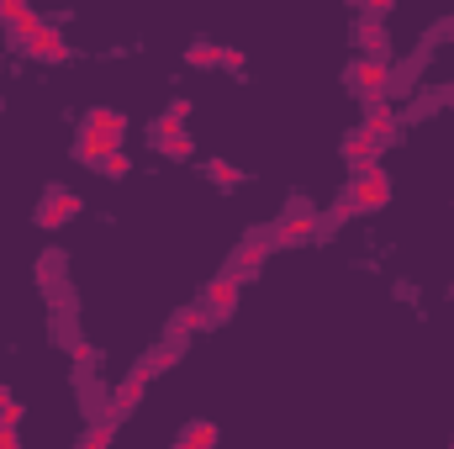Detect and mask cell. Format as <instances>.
I'll return each mask as SVG.
<instances>
[{"label":"cell","instance_id":"d6986e66","mask_svg":"<svg viewBox=\"0 0 454 449\" xmlns=\"http://www.w3.org/2000/svg\"><path fill=\"white\" fill-rule=\"evenodd\" d=\"M212 180H217V185H238V180H243V169H238V164H227V159H217V164H212Z\"/></svg>","mask_w":454,"mask_h":449},{"label":"cell","instance_id":"7402d4cb","mask_svg":"<svg viewBox=\"0 0 454 449\" xmlns=\"http://www.w3.org/2000/svg\"><path fill=\"white\" fill-rule=\"evenodd\" d=\"M159 148H164L169 159H185V154H191V138H185V132H175V138H164Z\"/></svg>","mask_w":454,"mask_h":449},{"label":"cell","instance_id":"e0dca14e","mask_svg":"<svg viewBox=\"0 0 454 449\" xmlns=\"http://www.w3.org/2000/svg\"><path fill=\"white\" fill-rule=\"evenodd\" d=\"M180 439H185L191 449H207V445H217V429H212V423H191Z\"/></svg>","mask_w":454,"mask_h":449},{"label":"cell","instance_id":"7c38bea8","mask_svg":"<svg viewBox=\"0 0 454 449\" xmlns=\"http://www.w3.org/2000/svg\"><path fill=\"white\" fill-rule=\"evenodd\" d=\"M185 112H191V106H185V101H175L169 112L159 116V122H153V143H164V138H175V132H185Z\"/></svg>","mask_w":454,"mask_h":449},{"label":"cell","instance_id":"9c48e42d","mask_svg":"<svg viewBox=\"0 0 454 449\" xmlns=\"http://www.w3.org/2000/svg\"><path fill=\"white\" fill-rule=\"evenodd\" d=\"M148 381H153V375H148V370L137 365V370H132V375L121 381V391H116V413H127V407H137V402H143V391H148Z\"/></svg>","mask_w":454,"mask_h":449},{"label":"cell","instance_id":"30bf717a","mask_svg":"<svg viewBox=\"0 0 454 449\" xmlns=\"http://www.w3.org/2000/svg\"><path fill=\"white\" fill-rule=\"evenodd\" d=\"M364 132H375V138H391L396 132V112L380 101V96H370V112H364Z\"/></svg>","mask_w":454,"mask_h":449},{"label":"cell","instance_id":"484cf974","mask_svg":"<svg viewBox=\"0 0 454 449\" xmlns=\"http://www.w3.org/2000/svg\"><path fill=\"white\" fill-rule=\"evenodd\" d=\"M223 64H227V69H243V64H248V59H243V53H238V48H223Z\"/></svg>","mask_w":454,"mask_h":449},{"label":"cell","instance_id":"83f0119b","mask_svg":"<svg viewBox=\"0 0 454 449\" xmlns=\"http://www.w3.org/2000/svg\"><path fill=\"white\" fill-rule=\"evenodd\" d=\"M354 5H364V11H370V16H380V11H386V5H391V0H354Z\"/></svg>","mask_w":454,"mask_h":449},{"label":"cell","instance_id":"4316f807","mask_svg":"<svg viewBox=\"0 0 454 449\" xmlns=\"http://www.w3.org/2000/svg\"><path fill=\"white\" fill-rule=\"evenodd\" d=\"M21 5H27V0H0V21H11V16H16Z\"/></svg>","mask_w":454,"mask_h":449},{"label":"cell","instance_id":"3957f363","mask_svg":"<svg viewBox=\"0 0 454 449\" xmlns=\"http://www.w3.org/2000/svg\"><path fill=\"white\" fill-rule=\"evenodd\" d=\"M27 53H32V59L59 64V59H69V43H64V32H59V27H37V32L27 37Z\"/></svg>","mask_w":454,"mask_h":449},{"label":"cell","instance_id":"ffe728a7","mask_svg":"<svg viewBox=\"0 0 454 449\" xmlns=\"http://www.w3.org/2000/svg\"><path fill=\"white\" fill-rule=\"evenodd\" d=\"M101 169H106V175H112V180H121V175H127V169H132V159H127V154H121V148H112V154H106V164H101Z\"/></svg>","mask_w":454,"mask_h":449},{"label":"cell","instance_id":"5bb4252c","mask_svg":"<svg viewBox=\"0 0 454 449\" xmlns=\"http://www.w3.org/2000/svg\"><path fill=\"white\" fill-rule=\"evenodd\" d=\"M212 307H185L180 318H175V334H196V328H212Z\"/></svg>","mask_w":454,"mask_h":449},{"label":"cell","instance_id":"ba28073f","mask_svg":"<svg viewBox=\"0 0 454 449\" xmlns=\"http://www.w3.org/2000/svg\"><path fill=\"white\" fill-rule=\"evenodd\" d=\"M375 143H380V138H375V132H364V127H359V132H348V138H343L348 164H359V169H364V164L375 159Z\"/></svg>","mask_w":454,"mask_h":449},{"label":"cell","instance_id":"603a6c76","mask_svg":"<svg viewBox=\"0 0 454 449\" xmlns=\"http://www.w3.org/2000/svg\"><path fill=\"white\" fill-rule=\"evenodd\" d=\"M359 37H364L370 48H380V27H375V21H364V27H359Z\"/></svg>","mask_w":454,"mask_h":449},{"label":"cell","instance_id":"f1b7e54d","mask_svg":"<svg viewBox=\"0 0 454 449\" xmlns=\"http://www.w3.org/2000/svg\"><path fill=\"white\" fill-rule=\"evenodd\" d=\"M5 402H11V391H5V386H0V413H5Z\"/></svg>","mask_w":454,"mask_h":449},{"label":"cell","instance_id":"d4e9b609","mask_svg":"<svg viewBox=\"0 0 454 449\" xmlns=\"http://www.w3.org/2000/svg\"><path fill=\"white\" fill-rule=\"evenodd\" d=\"M16 445V423H5V418H0V449H11Z\"/></svg>","mask_w":454,"mask_h":449},{"label":"cell","instance_id":"2e32d148","mask_svg":"<svg viewBox=\"0 0 454 449\" xmlns=\"http://www.w3.org/2000/svg\"><path fill=\"white\" fill-rule=\"evenodd\" d=\"M175 359H180V343H159V349L148 354V365H143V370H148V375H159V370H169Z\"/></svg>","mask_w":454,"mask_h":449},{"label":"cell","instance_id":"44dd1931","mask_svg":"<svg viewBox=\"0 0 454 449\" xmlns=\"http://www.w3.org/2000/svg\"><path fill=\"white\" fill-rule=\"evenodd\" d=\"M112 439H116V434H112V423H96V429L85 434V449H106Z\"/></svg>","mask_w":454,"mask_h":449},{"label":"cell","instance_id":"9a60e30c","mask_svg":"<svg viewBox=\"0 0 454 449\" xmlns=\"http://www.w3.org/2000/svg\"><path fill=\"white\" fill-rule=\"evenodd\" d=\"M90 127L121 143V132H127V116H121V112H106V106H101V112H90Z\"/></svg>","mask_w":454,"mask_h":449},{"label":"cell","instance_id":"ac0fdd59","mask_svg":"<svg viewBox=\"0 0 454 449\" xmlns=\"http://www.w3.org/2000/svg\"><path fill=\"white\" fill-rule=\"evenodd\" d=\"M11 27H16V32H21V37H32V32H37V27H43V16H37V11H32V5H21V11H16V16H11Z\"/></svg>","mask_w":454,"mask_h":449},{"label":"cell","instance_id":"277c9868","mask_svg":"<svg viewBox=\"0 0 454 449\" xmlns=\"http://www.w3.org/2000/svg\"><path fill=\"white\" fill-rule=\"evenodd\" d=\"M386 80H391V64H386V59H359V64H354V91L380 96V91H386Z\"/></svg>","mask_w":454,"mask_h":449},{"label":"cell","instance_id":"52a82bcc","mask_svg":"<svg viewBox=\"0 0 454 449\" xmlns=\"http://www.w3.org/2000/svg\"><path fill=\"white\" fill-rule=\"evenodd\" d=\"M112 148H121V143L106 138V132H96V127H85V138H80V148H74V154H80L85 164H106V154H112Z\"/></svg>","mask_w":454,"mask_h":449},{"label":"cell","instance_id":"5b68a950","mask_svg":"<svg viewBox=\"0 0 454 449\" xmlns=\"http://www.w3.org/2000/svg\"><path fill=\"white\" fill-rule=\"evenodd\" d=\"M264 243H270V238H254V243H243V248L232 254V264H227V275H238V280H248V275H254V270L264 264Z\"/></svg>","mask_w":454,"mask_h":449},{"label":"cell","instance_id":"6da1fadb","mask_svg":"<svg viewBox=\"0 0 454 449\" xmlns=\"http://www.w3.org/2000/svg\"><path fill=\"white\" fill-rule=\"evenodd\" d=\"M348 196H354V207H359V212H375V207H386V201H391V175H386V169H375V164H364V169L354 175Z\"/></svg>","mask_w":454,"mask_h":449},{"label":"cell","instance_id":"4fadbf2b","mask_svg":"<svg viewBox=\"0 0 454 449\" xmlns=\"http://www.w3.org/2000/svg\"><path fill=\"white\" fill-rule=\"evenodd\" d=\"M185 64H191V69H217V64H223V48H217V43H191V48H185Z\"/></svg>","mask_w":454,"mask_h":449},{"label":"cell","instance_id":"8fae6325","mask_svg":"<svg viewBox=\"0 0 454 449\" xmlns=\"http://www.w3.org/2000/svg\"><path fill=\"white\" fill-rule=\"evenodd\" d=\"M270 238H275V243H307V238H312V217H307V212H291Z\"/></svg>","mask_w":454,"mask_h":449},{"label":"cell","instance_id":"7a4b0ae2","mask_svg":"<svg viewBox=\"0 0 454 449\" xmlns=\"http://www.w3.org/2000/svg\"><path fill=\"white\" fill-rule=\"evenodd\" d=\"M74 212H80V196H74V191H48V196H43V207H37V223L59 227V223H69Z\"/></svg>","mask_w":454,"mask_h":449},{"label":"cell","instance_id":"cb8c5ba5","mask_svg":"<svg viewBox=\"0 0 454 449\" xmlns=\"http://www.w3.org/2000/svg\"><path fill=\"white\" fill-rule=\"evenodd\" d=\"M74 359H80V370H90V365H96V349H90V343H80V349H74Z\"/></svg>","mask_w":454,"mask_h":449},{"label":"cell","instance_id":"8992f818","mask_svg":"<svg viewBox=\"0 0 454 449\" xmlns=\"http://www.w3.org/2000/svg\"><path fill=\"white\" fill-rule=\"evenodd\" d=\"M232 302H238V275H217V280H207V307L223 318L232 312Z\"/></svg>","mask_w":454,"mask_h":449}]
</instances>
